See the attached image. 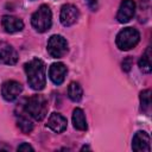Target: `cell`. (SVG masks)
Returning <instances> with one entry per match:
<instances>
[{
    "label": "cell",
    "mask_w": 152,
    "mask_h": 152,
    "mask_svg": "<svg viewBox=\"0 0 152 152\" xmlns=\"http://www.w3.org/2000/svg\"><path fill=\"white\" fill-rule=\"evenodd\" d=\"M140 106H141V110L145 113L150 112L151 108V90L150 89H145L140 93Z\"/></svg>",
    "instance_id": "18"
},
{
    "label": "cell",
    "mask_w": 152,
    "mask_h": 152,
    "mask_svg": "<svg viewBox=\"0 0 152 152\" xmlns=\"http://www.w3.org/2000/svg\"><path fill=\"white\" fill-rule=\"evenodd\" d=\"M72 125L78 131H86L87 129V120L83 110L81 108H75L72 112Z\"/></svg>",
    "instance_id": "14"
},
{
    "label": "cell",
    "mask_w": 152,
    "mask_h": 152,
    "mask_svg": "<svg viewBox=\"0 0 152 152\" xmlns=\"http://www.w3.org/2000/svg\"><path fill=\"white\" fill-rule=\"evenodd\" d=\"M17 150H18V151H33V147H32L31 145H28L27 142H23L21 145L18 146Z\"/></svg>",
    "instance_id": "19"
},
{
    "label": "cell",
    "mask_w": 152,
    "mask_h": 152,
    "mask_svg": "<svg viewBox=\"0 0 152 152\" xmlns=\"http://www.w3.org/2000/svg\"><path fill=\"white\" fill-rule=\"evenodd\" d=\"M25 72L28 86L33 90H42L45 87V64L39 58H33L25 64Z\"/></svg>",
    "instance_id": "1"
},
{
    "label": "cell",
    "mask_w": 152,
    "mask_h": 152,
    "mask_svg": "<svg viewBox=\"0 0 152 152\" xmlns=\"http://www.w3.org/2000/svg\"><path fill=\"white\" fill-rule=\"evenodd\" d=\"M131 65H132V61H131V58H126V59L122 62V69L126 70V71H128V70L131 69Z\"/></svg>",
    "instance_id": "20"
},
{
    "label": "cell",
    "mask_w": 152,
    "mask_h": 152,
    "mask_svg": "<svg viewBox=\"0 0 152 152\" xmlns=\"http://www.w3.org/2000/svg\"><path fill=\"white\" fill-rule=\"evenodd\" d=\"M80 17L78 8L71 4H65L61 8V14H59V20L62 25L64 26H71L74 25Z\"/></svg>",
    "instance_id": "6"
},
{
    "label": "cell",
    "mask_w": 152,
    "mask_h": 152,
    "mask_svg": "<svg viewBox=\"0 0 152 152\" xmlns=\"http://www.w3.org/2000/svg\"><path fill=\"white\" fill-rule=\"evenodd\" d=\"M139 40H140L139 31L133 27H126L118 33L115 43L120 50L127 51V50H131L132 48H134L139 43Z\"/></svg>",
    "instance_id": "4"
},
{
    "label": "cell",
    "mask_w": 152,
    "mask_h": 152,
    "mask_svg": "<svg viewBox=\"0 0 152 152\" xmlns=\"http://www.w3.org/2000/svg\"><path fill=\"white\" fill-rule=\"evenodd\" d=\"M82 150H89V147L88 146H84V147H82Z\"/></svg>",
    "instance_id": "22"
},
{
    "label": "cell",
    "mask_w": 152,
    "mask_h": 152,
    "mask_svg": "<svg viewBox=\"0 0 152 152\" xmlns=\"http://www.w3.org/2000/svg\"><path fill=\"white\" fill-rule=\"evenodd\" d=\"M18 62V53L15 49L6 42H0V64L13 65Z\"/></svg>",
    "instance_id": "8"
},
{
    "label": "cell",
    "mask_w": 152,
    "mask_h": 152,
    "mask_svg": "<svg viewBox=\"0 0 152 152\" xmlns=\"http://www.w3.org/2000/svg\"><path fill=\"white\" fill-rule=\"evenodd\" d=\"M48 100L43 95H32L25 101L24 109L28 116L36 121H42L48 113Z\"/></svg>",
    "instance_id": "2"
},
{
    "label": "cell",
    "mask_w": 152,
    "mask_h": 152,
    "mask_svg": "<svg viewBox=\"0 0 152 152\" xmlns=\"http://www.w3.org/2000/svg\"><path fill=\"white\" fill-rule=\"evenodd\" d=\"M31 24L38 32H45L51 27L52 24V13L49 6L42 5L31 17Z\"/></svg>",
    "instance_id": "3"
},
{
    "label": "cell",
    "mask_w": 152,
    "mask_h": 152,
    "mask_svg": "<svg viewBox=\"0 0 152 152\" xmlns=\"http://www.w3.org/2000/svg\"><path fill=\"white\" fill-rule=\"evenodd\" d=\"M66 119L59 114V113H52L49 119H48V122H46V127H49L50 129H52L53 132L56 133H62L66 129Z\"/></svg>",
    "instance_id": "13"
},
{
    "label": "cell",
    "mask_w": 152,
    "mask_h": 152,
    "mask_svg": "<svg viewBox=\"0 0 152 152\" xmlns=\"http://www.w3.org/2000/svg\"><path fill=\"white\" fill-rule=\"evenodd\" d=\"M68 96L74 102H80L83 96V89L77 82H71L68 87Z\"/></svg>",
    "instance_id": "16"
},
{
    "label": "cell",
    "mask_w": 152,
    "mask_h": 152,
    "mask_svg": "<svg viewBox=\"0 0 152 152\" xmlns=\"http://www.w3.org/2000/svg\"><path fill=\"white\" fill-rule=\"evenodd\" d=\"M135 13V2L133 0H122L118 14H116V19L119 23L124 24L129 21Z\"/></svg>",
    "instance_id": "10"
},
{
    "label": "cell",
    "mask_w": 152,
    "mask_h": 152,
    "mask_svg": "<svg viewBox=\"0 0 152 152\" xmlns=\"http://www.w3.org/2000/svg\"><path fill=\"white\" fill-rule=\"evenodd\" d=\"M1 24L7 33H17L24 28L23 20L13 15H4L1 19Z\"/></svg>",
    "instance_id": "12"
},
{
    "label": "cell",
    "mask_w": 152,
    "mask_h": 152,
    "mask_svg": "<svg viewBox=\"0 0 152 152\" xmlns=\"http://www.w3.org/2000/svg\"><path fill=\"white\" fill-rule=\"evenodd\" d=\"M87 4L93 11H95L97 8V6H99V0H87Z\"/></svg>",
    "instance_id": "21"
},
{
    "label": "cell",
    "mask_w": 152,
    "mask_h": 152,
    "mask_svg": "<svg viewBox=\"0 0 152 152\" xmlns=\"http://www.w3.org/2000/svg\"><path fill=\"white\" fill-rule=\"evenodd\" d=\"M132 148H133V151H137V152H141V151L150 152L151 151V139H150L148 133H146L145 131H138L133 137Z\"/></svg>",
    "instance_id": "9"
},
{
    "label": "cell",
    "mask_w": 152,
    "mask_h": 152,
    "mask_svg": "<svg viewBox=\"0 0 152 152\" xmlns=\"http://www.w3.org/2000/svg\"><path fill=\"white\" fill-rule=\"evenodd\" d=\"M48 52L53 58H62L68 52V42L59 34H53L48 42Z\"/></svg>",
    "instance_id": "5"
},
{
    "label": "cell",
    "mask_w": 152,
    "mask_h": 152,
    "mask_svg": "<svg viewBox=\"0 0 152 152\" xmlns=\"http://www.w3.org/2000/svg\"><path fill=\"white\" fill-rule=\"evenodd\" d=\"M66 72H68L66 66L63 63H59V62L58 63H53V64H51V66L49 69V77L55 84L59 86V84H62L64 82Z\"/></svg>",
    "instance_id": "11"
},
{
    "label": "cell",
    "mask_w": 152,
    "mask_h": 152,
    "mask_svg": "<svg viewBox=\"0 0 152 152\" xmlns=\"http://www.w3.org/2000/svg\"><path fill=\"white\" fill-rule=\"evenodd\" d=\"M23 91V86L17 81H6L2 83L1 87V95L6 101H13L15 100L20 93Z\"/></svg>",
    "instance_id": "7"
},
{
    "label": "cell",
    "mask_w": 152,
    "mask_h": 152,
    "mask_svg": "<svg viewBox=\"0 0 152 152\" xmlns=\"http://www.w3.org/2000/svg\"><path fill=\"white\" fill-rule=\"evenodd\" d=\"M139 68L142 72H151L152 70V53H151V48L148 46L145 52L142 53V56L139 59Z\"/></svg>",
    "instance_id": "15"
},
{
    "label": "cell",
    "mask_w": 152,
    "mask_h": 152,
    "mask_svg": "<svg viewBox=\"0 0 152 152\" xmlns=\"http://www.w3.org/2000/svg\"><path fill=\"white\" fill-rule=\"evenodd\" d=\"M17 125L21 129V132L23 133H26V134H28L33 129L32 121L28 119V116H26L24 114H18L17 115Z\"/></svg>",
    "instance_id": "17"
}]
</instances>
